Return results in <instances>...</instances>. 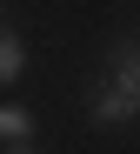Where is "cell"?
I'll return each instance as SVG.
<instances>
[{
  "instance_id": "obj_2",
  "label": "cell",
  "mask_w": 140,
  "mask_h": 154,
  "mask_svg": "<svg viewBox=\"0 0 140 154\" xmlns=\"http://www.w3.org/2000/svg\"><path fill=\"white\" fill-rule=\"evenodd\" d=\"M20 67H27V54H20V34H7V40H0V81H20Z\"/></svg>"
},
{
  "instance_id": "obj_1",
  "label": "cell",
  "mask_w": 140,
  "mask_h": 154,
  "mask_svg": "<svg viewBox=\"0 0 140 154\" xmlns=\"http://www.w3.org/2000/svg\"><path fill=\"white\" fill-rule=\"evenodd\" d=\"M140 114V87H127L120 74L100 87V100H94V121H107V127H120V121H133Z\"/></svg>"
},
{
  "instance_id": "obj_4",
  "label": "cell",
  "mask_w": 140,
  "mask_h": 154,
  "mask_svg": "<svg viewBox=\"0 0 140 154\" xmlns=\"http://www.w3.org/2000/svg\"><path fill=\"white\" fill-rule=\"evenodd\" d=\"M114 74H120L127 87H140V40H133V47H120V54H114Z\"/></svg>"
},
{
  "instance_id": "obj_3",
  "label": "cell",
  "mask_w": 140,
  "mask_h": 154,
  "mask_svg": "<svg viewBox=\"0 0 140 154\" xmlns=\"http://www.w3.org/2000/svg\"><path fill=\"white\" fill-rule=\"evenodd\" d=\"M0 134H7V141H27V134H34L27 107H0Z\"/></svg>"
}]
</instances>
